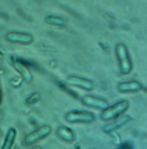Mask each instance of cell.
I'll return each mask as SVG.
<instances>
[{"label": "cell", "instance_id": "cell-1", "mask_svg": "<svg viewBox=\"0 0 147 149\" xmlns=\"http://www.w3.org/2000/svg\"><path fill=\"white\" fill-rule=\"evenodd\" d=\"M115 58L121 74L127 75L133 70V65L128 48L124 43H118L115 47Z\"/></svg>", "mask_w": 147, "mask_h": 149}, {"label": "cell", "instance_id": "cell-2", "mask_svg": "<svg viewBox=\"0 0 147 149\" xmlns=\"http://www.w3.org/2000/svg\"><path fill=\"white\" fill-rule=\"evenodd\" d=\"M130 107V102L127 100H121L109 106L107 109L101 111L100 118L102 121H112L120 118Z\"/></svg>", "mask_w": 147, "mask_h": 149}, {"label": "cell", "instance_id": "cell-3", "mask_svg": "<svg viewBox=\"0 0 147 149\" xmlns=\"http://www.w3.org/2000/svg\"><path fill=\"white\" fill-rule=\"evenodd\" d=\"M64 119L68 123H91L96 120V117L90 111L73 110L65 114Z\"/></svg>", "mask_w": 147, "mask_h": 149}, {"label": "cell", "instance_id": "cell-4", "mask_svg": "<svg viewBox=\"0 0 147 149\" xmlns=\"http://www.w3.org/2000/svg\"><path fill=\"white\" fill-rule=\"evenodd\" d=\"M52 127L49 125H42L35 130L27 134L24 138V144L27 146H32L43 140L52 133Z\"/></svg>", "mask_w": 147, "mask_h": 149}, {"label": "cell", "instance_id": "cell-5", "mask_svg": "<svg viewBox=\"0 0 147 149\" xmlns=\"http://www.w3.org/2000/svg\"><path fill=\"white\" fill-rule=\"evenodd\" d=\"M5 39L13 44L21 45H30L34 42V36L32 34L22 32H8L5 35Z\"/></svg>", "mask_w": 147, "mask_h": 149}, {"label": "cell", "instance_id": "cell-6", "mask_svg": "<svg viewBox=\"0 0 147 149\" xmlns=\"http://www.w3.org/2000/svg\"><path fill=\"white\" fill-rule=\"evenodd\" d=\"M81 100L84 106L90 107V108L96 109L101 110V111L104 110L109 106V103L106 99L97 97L94 95H85L82 97Z\"/></svg>", "mask_w": 147, "mask_h": 149}, {"label": "cell", "instance_id": "cell-7", "mask_svg": "<svg viewBox=\"0 0 147 149\" xmlns=\"http://www.w3.org/2000/svg\"><path fill=\"white\" fill-rule=\"evenodd\" d=\"M66 82L69 85L80 88L86 91H91L94 88V83L93 81L77 75H70L66 78Z\"/></svg>", "mask_w": 147, "mask_h": 149}, {"label": "cell", "instance_id": "cell-8", "mask_svg": "<svg viewBox=\"0 0 147 149\" xmlns=\"http://www.w3.org/2000/svg\"><path fill=\"white\" fill-rule=\"evenodd\" d=\"M117 89L121 93H136L142 90L143 84L135 80L123 81L118 84Z\"/></svg>", "mask_w": 147, "mask_h": 149}, {"label": "cell", "instance_id": "cell-9", "mask_svg": "<svg viewBox=\"0 0 147 149\" xmlns=\"http://www.w3.org/2000/svg\"><path fill=\"white\" fill-rule=\"evenodd\" d=\"M132 118L129 115H124L117 118V119L114 120L110 121L109 123L106 124L103 127V132L107 134H111L112 132L118 130L121 127L127 125L129 122H130Z\"/></svg>", "mask_w": 147, "mask_h": 149}, {"label": "cell", "instance_id": "cell-10", "mask_svg": "<svg viewBox=\"0 0 147 149\" xmlns=\"http://www.w3.org/2000/svg\"><path fill=\"white\" fill-rule=\"evenodd\" d=\"M13 67L14 70L19 73L20 77H21L25 82H32V80H33V74H32V72L30 71V69L24 63L19 60L13 61Z\"/></svg>", "mask_w": 147, "mask_h": 149}, {"label": "cell", "instance_id": "cell-11", "mask_svg": "<svg viewBox=\"0 0 147 149\" xmlns=\"http://www.w3.org/2000/svg\"><path fill=\"white\" fill-rule=\"evenodd\" d=\"M56 135L60 140L66 143H72L76 140L75 132L66 125H60L56 130Z\"/></svg>", "mask_w": 147, "mask_h": 149}, {"label": "cell", "instance_id": "cell-12", "mask_svg": "<svg viewBox=\"0 0 147 149\" xmlns=\"http://www.w3.org/2000/svg\"><path fill=\"white\" fill-rule=\"evenodd\" d=\"M17 136V131L13 127H10L7 132L1 149H12Z\"/></svg>", "mask_w": 147, "mask_h": 149}, {"label": "cell", "instance_id": "cell-13", "mask_svg": "<svg viewBox=\"0 0 147 149\" xmlns=\"http://www.w3.org/2000/svg\"><path fill=\"white\" fill-rule=\"evenodd\" d=\"M44 22L46 24L50 26L63 27L66 25V22L61 16H55V15H48L44 18Z\"/></svg>", "mask_w": 147, "mask_h": 149}, {"label": "cell", "instance_id": "cell-14", "mask_svg": "<svg viewBox=\"0 0 147 149\" xmlns=\"http://www.w3.org/2000/svg\"><path fill=\"white\" fill-rule=\"evenodd\" d=\"M41 99V95L39 92H33L26 99V103L27 105H33L35 103H38V101H40Z\"/></svg>", "mask_w": 147, "mask_h": 149}, {"label": "cell", "instance_id": "cell-15", "mask_svg": "<svg viewBox=\"0 0 147 149\" xmlns=\"http://www.w3.org/2000/svg\"><path fill=\"white\" fill-rule=\"evenodd\" d=\"M23 81H24V80L22 79L21 77L16 76L13 77V78H12L10 80L9 84H10V86H13V87L19 88L21 86Z\"/></svg>", "mask_w": 147, "mask_h": 149}, {"label": "cell", "instance_id": "cell-16", "mask_svg": "<svg viewBox=\"0 0 147 149\" xmlns=\"http://www.w3.org/2000/svg\"><path fill=\"white\" fill-rule=\"evenodd\" d=\"M31 149H42V148H41L40 147V146H34V147H32Z\"/></svg>", "mask_w": 147, "mask_h": 149}, {"label": "cell", "instance_id": "cell-17", "mask_svg": "<svg viewBox=\"0 0 147 149\" xmlns=\"http://www.w3.org/2000/svg\"><path fill=\"white\" fill-rule=\"evenodd\" d=\"M16 149H17V148H16ZM18 149H19V148H18Z\"/></svg>", "mask_w": 147, "mask_h": 149}]
</instances>
